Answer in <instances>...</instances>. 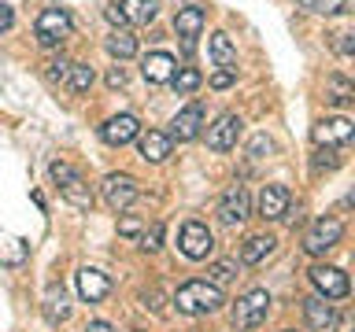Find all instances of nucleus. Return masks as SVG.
Segmentation results:
<instances>
[{"label":"nucleus","mask_w":355,"mask_h":332,"mask_svg":"<svg viewBox=\"0 0 355 332\" xmlns=\"http://www.w3.org/2000/svg\"><path fill=\"white\" fill-rule=\"evenodd\" d=\"M340 166V155L333 148H318L315 151V170H337Z\"/></svg>","instance_id":"nucleus-33"},{"label":"nucleus","mask_w":355,"mask_h":332,"mask_svg":"<svg viewBox=\"0 0 355 332\" xmlns=\"http://www.w3.org/2000/svg\"><path fill=\"white\" fill-rule=\"evenodd\" d=\"M107 85H111V89H122V85H126V74H122V66H115V71L107 74Z\"/></svg>","instance_id":"nucleus-37"},{"label":"nucleus","mask_w":355,"mask_h":332,"mask_svg":"<svg viewBox=\"0 0 355 332\" xmlns=\"http://www.w3.org/2000/svg\"><path fill=\"white\" fill-rule=\"evenodd\" d=\"M344 237V225L340 218H318L315 225H311V232L304 237V251L307 255H326L329 248H337Z\"/></svg>","instance_id":"nucleus-4"},{"label":"nucleus","mask_w":355,"mask_h":332,"mask_svg":"<svg viewBox=\"0 0 355 332\" xmlns=\"http://www.w3.org/2000/svg\"><path fill=\"white\" fill-rule=\"evenodd\" d=\"M115 8H119L122 22H137V26H144V22L155 19V4H152V0H122V4H115Z\"/></svg>","instance_id":"nucleus-21"},{"label":"nucleus","mask_w":355,"mask_h":332,"mask_svg":"<svg viewBox=\"0 0 355 332\" xmlns=\"http://www.w3.org/2000/svg\"><path fill=\"white\" fill-rule=\"evenodd\" d=\"M171 137L159 129H148V133H141V159H148V163H163L166 155H171Z\"/></svg>","instance_id":"nucleus-17"},{"label":"nucleus","mask_w":355,"mask_h":332,"mask_svg":"<svg viewBox=\"0 0 355 332\" xmlns=\"http://www.w3.org/2000/svg\"><path fill=\"white\" fill-rule=\"evenodd\" d=\"M137 133H141V126H137V118H133V115H111L104 126H100V137H104L107 144H115V148H119V144H130Z\"/></svg>","instance_id":"nucleus-14"},{"label":"nucleus","mask_w":355,"mask_h":332,"mask_svg":"<svg viewBox=\"0 0 355 332\" xmlns=\"http://www.w3.org/2000/svg\"><path fill=\"white\" fill-rule=\"evenodd\" d=\"M26 255H30L26 240L11 237V232H0V266H22Z\"/></svg>","instance_id":"nucleus-20"},{"label":"nucleus","mask_w":355,"mask_h":332,"mask_svg":"<svg viewBox=\"0 0 355 332\" xmlns=\"http://www.w3.org/2000/svg\"><path fill=\"white\" fill-rule=\"evenodd\" d=\"M174 30L182 33L185 41H193L196 33L204 30V11H200L196 4H189V8H182V11H178V15H174Z\"/></svg>","instance_id":"nucleus-19"},{"label":"nucleus","mask_w":355,"mask_h":332,"mask_svg":"<svg viewBox=\"0 0 355 332\" xmlns=\"http://www.w3.org/2000/svg\"><path fill=\"white\" fill-rule=\"evenodd\" d=\"M137 196H141V188L130 174H107L104 177V199L111 210H126Z\"/></svg>","instance_id":"nucleus-7"},{"label":"nucleus","mask_w":355,"mask_h":332,"mask_svg":"<svg viewBox=\"0 0 355 332\" xmlns=\"http://www.w3.org/2000/svg\"><path fill=\"white\" fill-rule=\"evenodd\" d=\"M218 218H222V225H237V221L248 218V192H244V185H233L230 192L222 196Z\"/></svg>","instance_id":"nucleus-13"},{"label":"nucleus","mask_w":355,"mask_h":332,"mask_svg":"<svg viewBox=\"0 0 355 332\" xmlns=\"http://www.w3.org/2000/svg\"><path fill=\"white\" fill-rule=\"evenodd\" d=\"M352 0H296V8L315 11V15H333V11H348Z\"/></svg>","instance_id":"nucleus-29"},{"label":"nucleus","mask_w":355,"mask_h":332,"mask_svg":"<svg viewBox=\"0 0 355 332\" xmlns=\"http://www.w3.org/2000/svg\"><path fill=\"white\" fill-rule=\"evenodd\" d=\"M49 170H52V181L60 185V192H63L67 203H74L78 210H89V207H93V192H89L85 177L78 174L71 163H52Z\"/></svg>","instance_id":"nucleus-3"},{"label":"nucleus","mask_w":355,"mask_h":332,"mask_svg":"<svg viewBox=\"0 0 355 332\" xmlns=\"http://www.w3.org/2000/svg\"><path fill=\"white\" fill-rule=\"evenodd\" d=\"M174 4H189V0H174Z\"/></svg>","instance_id":"nucleus-41"},{"label":"nucleus","mask_w":355,"mask_h":332,"mask_svg":"<svg viewBox=\"0 0 355 332\" xmlns=\"http://www.w3.org/2000/svg\"><path fill=\"white\" fill-rule=\"evenodd\" d=\"M222 303H226L222 292H218L215 284H207V281H185L182 288H178V295H174V306L182 310V314H189V317L215 314Z\"/></svg>","instance_id":"nucleus-1"},{"label":"nucleus","mask_w":355,"mask_h":332,"mask_svg":"<svg viewBox=\"0 0 355 332\" xmlns=\"http://www.w3.org/2000/svg\"><path fill=\"white\" fill-rule=\"evenodd\" d=\"M337 37H340V41H337V48L348 55V52H352V33H337Z\"/></svg>","instance_id":"nucleus-38"},{"label":"nucleus","mask_w":355,"mask_h":332,"mask_svg":"<svg viewBox=\"0 0 355 332\" xmlns=\"http://www.w3.org/2000/svg\"><path fill=\"white\" fill-rule=\"evenodd\" d=\"M233 85V71H215L211 74V89H230Z\"/></svg>","instance_id":"nucleus-34"},{"label":"nucleus","mask_w":355,"mask_h":332,"mask_svg":"<svg viewBox=\"0 0 355 332\" xmlns=\"http://www.w3.org/2000/svg\"><path fill=\"white\" fill-rule=\"evenodd\" d=\"M67 74H71V59H49L44 63V77H49L52 85H67Z\"/></svg>","instance_id":"nucleus-30"},{"label":"nucleus","mask_w":355,"mask_h":332,"mask_svg":"<svg viewBox=\"0 0 355 332\" xmlns=\"http://www.w3.org/2000/svg\"><path fill=\"white\" fill-rule=\"evenodd\" d=\"M78 295H82L85 303H100V299H107V295H111V281H107V273L93 270V266L78 270Z\"/></svg>","instance_id":"nucleus-12"},{"label":"nucleus","mask_w":355,"mask_h":332,"mask_svg":"<svg viewBox=\"0 0 355 332\" xmlns=\"http://www.w3.org/2000/svg\"><path fill=\"white\" fill-rule=\"evenodd\" d=\"M85 332H115V329H111L107 321H89V329H85Z\"/></svg>","instance_id":"nucleus-39"},{"label":"nucleus","mask_w":355,"mask_h":332,"mask_svg":"<svg viewBox=\"0 0 355 332\" xmlns=\"http://www.w3.org/2000/svg\"><path fill=\"white\" fill-rule=\"evenodd\" d=\"M67 314H71V306H67L63 284H52V288H49V299H44V317L55 325V321H63Z\"/></svg>","instance_id":"nucleus-26"},{"label":"nucleus","mask_w":355,"mask_h":332,"mask_svg":"<svg viewBox=\"0 0 355 332\" xmlns=\"http://www.w3.org/2000/svg\"><path fill=\"white\" fill-rule=\"evenodd\" d=\"M107 52L115 55V59H130V55H137V37H133L130 30L107 33Z\"/></svg>","instance_id":"nucleus-25"},{"label":"nucleus","mask_w":355,"mask_h":332,"mask_svg":"<svg viewBox=\"0 0 355 332\" xmlns=\"http://www.w3.org/2000/svg\"><path fill=\"white\" fill-rule=\"evenodd\" d=\"M141 248L144 251H159L163 248V225H159V221H152V229L141 232Z\"/></svg>","instance_id":"nucleus-31"},{"label":"nucleus","mask_w":355,"mask_h":332,"mask_svg":"<svg viewBox=\"0 0 355 332\" xmlns=\"http://www.w3.org/2000/svg\"><path fill=\"white\" fill-rule=\"evenodd\" d=\"M174 71H178V59H174V55H166V52H152V55H144V63H141L144 82H152V85L171 82Z\"/></svg>","instance_id":"nucleus-15"},{"label":"nucleus","mask_w":355,"mask_h":332,"mask_svg":"<svg viewBox=\"0 0 355 332\" xmlns=\"http://www.w3.org/2000/svg\"><path fill=\"white\" fill-rule=\"evenodd\" d=\"M241 137V118L233 115V111H226V115H218V122L207 129V148L211 151H230L233 144H237Z\"/></svg>","instance_id":"nucleus-9"},{"label":"nucleus","mask_w":355,"mask_h":332,"mask_svg":"<svg viewBox=\"0 0 355 332\" xmlns=\"http://www.w3.org/2000/svg\"><path fill=\"white\" fill-rule=\"evenodd\" d=\"M326 100H329V104H352V100H355V85L344 74H329L326 77Z\"/></svg>","instance_id":"nucleus-24"},{"label":"nucleus","mask_w":355,"mask_h":332,"mask_svg":"<svg viewBox=\"0 0 355 332\" xmlns=\"http://www.w3.org/2000/svg\"><path fill=\"white\" fill-rule=\"evenodd\" d=\"M200 126H204V107L189 104L182 115L171 122V133H166V137H171V140H193L196 133H200Z\"/></svg>","instance_id":"nucleus-16"},{"label":"nucleus","mask_w":355,"mask_h":332,"mask_svg":"<svg viewBox=\"0 0 355 332\" xmlns=\"http://www.w3.org/2000/svg\"><path fill=\"white\" fill-rule=\"evenodd\" d=\"M337 332H352V317H348V314H340V321H337Z\"/></svg>","instance_id":"nucleus-40"},{"label":"nucleus","mask_w":355,"mask_h":332,"mask_svg":"<svg viewBox=\"0 0 355 332\" xmlns=\"http://www.w3.org/2000/svg\"><path fill=\"white\" fill-rule=\"evenodd\" d=\"M285 332H296V329H285Z\"/></svg>","instance_id":"nucleus-42"},{"label":"nucleus","mask_w":355,"mask_h":332,"mask_svg":"<svg viewBox=\"0 0 355 332\" xmlns=\"http://www.w3.org/2000/svg\"><path fill=\"white\" fill-rule=\"evenodd\" d=\"M355 137L352 118H326L315 126V144L318 148H333V144H348Z\"/></svg>","instance_id":"nucleus-11"},{"label":"nucleus","mask_w":355,"mask_h":332,"mask_svg":"<svg viewBox=\"0 0 355 332\" xmlns=\"http://www.w3.org/2000/svg\"><path fill=\"white\" fill-rule=\"evenodd\" d=\"M274 248H277L274 237H248V240H244V248H241V259L248 266H255V262H263Z\"/></svg>","instance_id":"nucleus-23"},{"label":"nucleus","mask_w":355,"mask_h":332,"mask_svg":"<svg viewBox=\"0 0 355 332\" xmlns=\"http://www.w3.org/2000/svg\"><path fill=\"white\" fill-rule=\"evenodd\" d=\"M67 30H71V19H67V11L63 8H44L41 15H37V26H33V33H37V41L41 44H60L67 37Z\"/></svg>","instance_id":"nucleus-6"},{"label":"nucleus","mask_w":355,"mask_h":332,"mask_svg":"<svg viewBox=\"0 0 355 332\" xmlns=\"http://www.w3.org/2000/svg\"><path fill=\"white\" fill-rule=\"evenodd\" d=\"M288 203H293V196H288L285 185H263V192H259V218H266V221L285 218Z\"/></svg>","instance_id":"nucleus-10"},{"label":"nucleus","mask_w":355,"mask_h":332,"mask_svg":"<svg viewBox=\"0 0 355 332\" xmlns=\"http://www.w3.org/2000/svg\"><path fill=\"white\" fill-rule=\"evenodd\" d=\"M96 82V74H93V66L89 63H71V74H67V85L74 89V93H85L89 85Z\"/></svg>","instance_id":"nucleus-28"},{"label":"nucleus","mask_w":355,"mask_h":332,"mask_svg":"<svg viewBox=\"0 0 355 332\" xmlns=\"http://www.w3.org/2000/svg\"><path fill=\"white\" fill-rule=\"evenodd\" d=\"M266 314H270V292H263V288H252L248 295H241L237 303H233V325L241 332H252L259 329Z\"/></svg>","instance_id":"nucleus-2"},{"label":"nucleus","mask_w":355,"mask_h":332,"mask_svg":"<svg viewBox=\"0 0 355 332\" xmlns=\"http://www.w3.org/2000/svg\"><path fill=\"white\" fill-rule=\"evenodd\" d=\"M207 277H211V281H215V288H218V284H226V281H233V277H237V266H233V262H215V266L207 270Z\"/></svg>","instance_id":"nucleus-32"},{"label":"nucleus","mask_w":355,"mask_h":332,"mask_svg":"<svg viewBox=\"0 0 355 332\" xmlns=\"http://www.w3.org/2000/svg\"><path fill=\"white\" fill-rule=\"evenodd\" d=\"M311 284L322 292V299H344L348 295V273L337 266H315L311 270Z\"/></svg>","instance_id":"nucleus-8"},{"label":"nucleus","mask_w":355,"mask_h":332,"mask_svg":"<svg viewBox=\"0 0 355 332\" xmlns=\"http://www.w3.org/2000/svg\"><path fill=\"white\" fill-rule=\"evenodd\" d=\"M211 59H215L222 71H233V66H237V48H233V41L226 33H211Z\"/></svg>","instance_id":"nucleus-22"},{"label":"nucleus","mask_w":355,"mask_h":332,"mask_svg":"<svg viewBox=\"0 0 355 332\" xmlns=\"http://www.w3.org/2000/svg\"><path fill=\"white\" fill-rule=\"evenodd\" d=\"M171 82H174V89H178L182 96H189V93H196V89H200V82H204V74H200L196 66H182V71H174Z\"/></svg>","instance_id":"nucleus-27"},{"label":"nucleus","mask_w":355,"mask_h":332,"mask_svg":"<svg viewBox=\"0 0 355 332\" xmlns=\"http://www.w3.org/2000/svg\"><path fill=\"white\" fill-rule=\"evenodd\" d=\"M119 232H122V237H137V232H141V221H137V218H122V221H119Z\"/></svg>","instance_id":"nucleus-35"},{"label":"nucleus","mask_w":355,"mask_h":332,"mask_svg":"<svg viewBox=\"0 0 355 332\" xmlns=\"http://www.w3.org/2000/svg\"><path fill=\"white\" fill-rule=\"evenodd\" d=\"M11 22H15V11H11L4 0H0V33H8V30H11Z\"/></svg>","instance_id":"nucleus-36"},{"label":"nucleus","mask_w":355,"mask_h":332,"mask_svg":"<svg viewBox=\"0 0 355 332\" xmlns=\"http://www.w3.org/2000/svg\"><path fill=\"white\" fill-rule=\"evenodd\" d=\"M178 248H182L185 259H207L211 248H215V237H211V229L200 225V221H185L182 237H178Z\"/></svg>","instance_id":"nucleus-5"},{"label":"nucleus","mask_w":355,"mask_h":332,"mask_svg":"<svg viewBox=\"0 0 355 332\" xmlns=\"http://www.w3.org/2000/svg\"><path fill=\"white\" fill-rule=\"evenodd\" d=\"M304 317H307L311 329H329L333 325V306L322 295H311V299H304Z\"/></svg>","instance_id":"nucleus-18"}]
</instances>
